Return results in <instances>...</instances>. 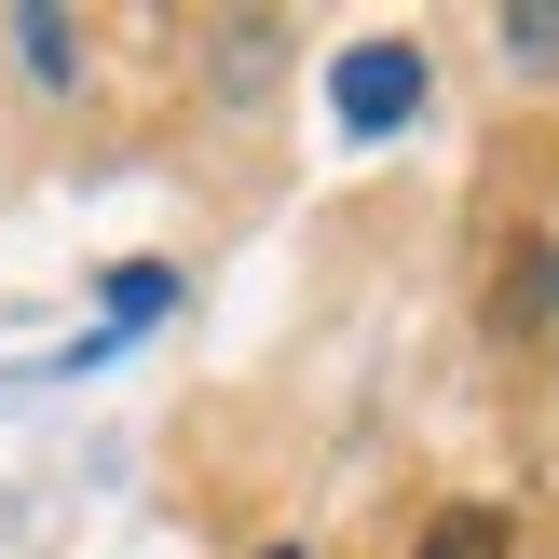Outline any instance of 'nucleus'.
Masks as SVG:
<instances>
[{
	"instance_id": "obj_3",
	"label": "nucleus",
	"mask_w": 559,
	"mask_h": 559,
	"mask_svg": "<svg viewBox=\"0 0 559 559\" xmlns=\"http://www.w3.org/2000/svg\"><path fill=\"white\" fill-rule=\"evenodd\" d=\"M506 55L519 69H559V14H506Z\"/></svg>"
},
{
	"instance_id": "obj_1",
	"label": "nucleus",
	"mask_w": 559,
	"mask_h": 559,
	"mask_svg": "<svg viewBox=\"0 0 559 559\" xmlns=\"http://www.w3.org/2000/svg\"><path fill=\"white\" fill-rule=\"evenodd\" d=\"M409 109H424V55H409V41L342 55V123H355V136H396Z\"/></svg>"
},
{
	"instance_id": "obj_2",
	"label": "nucleus",
	"mask_w": 559,
	"mask_h": 559,
	"mask_svg": "<svg viewBox=\"0 0 559 559\" xmlns=\"http://www.w3.org/2000/svg\"><path fill=\"white\" fill-rule=\"evenodd\" d=\"M409 559H506V519H491V506H451V519H437V533L409 546Z\"/></svg>"
}]
</instances>
